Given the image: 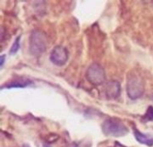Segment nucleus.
Here are the masks:
<instances>
[{
  "label": "nucleus",
  "mask_w": 153,
  "mask_h": 147,
  "mask_svg": "<svg viewBox=\"0 0 153 147\" xmlns=\"http://www.w3.org/2000/svg\"><path fill=\"white\" fill-rule=\"evenodd\" d=\"M145 92V82L140 74L131 72L127 75L126 93L131 100L140 99Z\"/></svg>",
  "instance_id": "nucleus-1"
},
{
  "label": "nucleus",
  "mask_w": 153,
  "mask_h": 147,
  "mask_svg": "<svg viewBox=\"0 0 153 147\" xmlns=\"http://www.w3.org/2000/svg\"><path fill=\"white\" fill-rule=\"evenodd\" d=\"M102 132L107 137H121L128 134L129 129L126 124L117 118H109L102 124Z\"/></svg>",
  "instance_id": "nucleus-2"
},
{
  "label": "nucleus",
  "mask_w": 153,
  "mask_h": 147,
  "mask_svg": "<svg viewBox=\"0 0 153 147\" xmlns=\"http://www.w3.org/2000/svg\"><path fill=\"white\" fill-rule=\"evenodd\" d=\"M47 46L48 38L46 34L39 30L32 31L29 39L30 53L34 57H39L46 51Z\"/></svg>",
  "instance_id": "nucleus-3"
},
{
  "label": "nucleus",
  "mask_w": 153,
  "mask_h": 147,
  "mask_svg": "<svg viewBox=\"0 0 153 147\" xmlns=\"http://www.w3.org/2000/svg\"><path fill=\"white\" fill-rule=\"evenodd\" d=\"M86 79L90 84L95 86L103 84L106 81V73L104 68L98 63L91 64L86 71Z\"/></svg>",
  "instance_id": "nucleus-4"
},
{
  "label": "nucleus",
  "mask_w": 153,
  "mask_h": 147,
  "mask_svg": "<svg viewBox=\"0 0 153 147\" xmlns=\"http://www.w3.org/2000/svg\"><path fill=\"white\" fill-rule=\"evenodd\" d=\"M68 57L69 54L67 49L63 46H56L52 49L49 59L55 66H63L66 64Z\"/></svg>",
  "instance_id": "nucleus-5"
},
{
  "label": "nucleus",
  "mask_w": 153,
  "mask_h": 147,
  "mask_svg": "<svg viewBox=\"0 0 153 147\" xmlns=\"http://www.w3.org/2000/svg\"><path fill=\"white\" fill-rule=\"evenodd\" d=\"M104 92L108 100H116L121 95V84L118 81H108L105 84Z\"/></svg>",
  "instance_id": "nucleus-6"
},
{
  "label": "nucleus",
  "mask_w": 153,
  "mask_h": 147,
  "mask_svg": "<svg viewBox=\"0 0 153 147\" xmlns=\"http://www.w3.org/2000/svg\"><path fill=\"white\" fill-rule=\"evenodd\" d=\"M134 137H135L136 140L140 144L144 145V146H153V138L149 137L145 134H143L138 129H134Z\"/></svg>",
  "instance_id": "nucleus-7"
},
{
  "label": "nucleus",
  "mask_w": 153,
  "mask_h": 147,
  "mask_svg": "<svg viewBox=\"0 0 153 147\" xmlns=\"http://www.w3.org/2000/svg\"><path fill=\"white\" fill-rule=\"evenodd\" d=\"M30 84H31V82L30 80H26V81H14L13 83L10 84H6L4 86H2V89L6 87L7 89H11V88H24L26 86H29Z\"/></svg>",
  "instance_id": "nucleus-8"
},
{
  "label": "nucleus",
  "mask_w": 153,
  "mask_h": 147,
  "mask_svg": "<svg viewBox=\"0 0 153 147\" xmlns=\"http://www.w3.org/2000/svg\"><path fill=\"white\" fill-rule=\"evenodd\" d=\"M21 37H22V35H19L16 38V40H14V42L13 43V45H12V47L10 49V51H9L10 52V55H14L19 50V49H20V40H21Z\"/></svg>",
  "instance_id": "nucleus-9"
},
{
  "label": "nucleus",
  "mask_w": 153,
  "mask_h": 147,
  "mask_svg": "<svg viewBox=\"0 0 153 147\" xmlns=\"http://www.w3.org/2000/svg\"><path fill=\"white\" fill-rule=\"evenodd\" d=\"M143 119L146 121H153V107L150 106L145 113V115L143 116Z\"/></svg>",
  "instance_id": "nucleus-10"
},
{
  "label": "nucleus",
  "mask_w": 153,
  "mask_h": 147,
  "mask_svg": "<svg viewBox=\"0 0 153 147\" xmlns=\"http://www.w3.org/2000/svg\"><path fill=\"white\" fill-rule=\"evenodd\" d=\"M4 58H5V55H2V56L0 57V66H1V67H3V66H4Z\"/></svg>",
  "instance_id": "nucleus-11"
}]
</instances>
